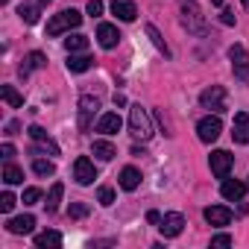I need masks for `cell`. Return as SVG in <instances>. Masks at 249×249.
<instances>
[{
	"mask_svg": "<svg viewBox=\"0 0 249 249\" xmlns=\"http://www.w3.org/2000/svg\"><path fill=\"white\" fill-rule=\"evenodd\" d=\"M208 161H211V173H214L217 179H229V170H231V161H234V159H231L226 150H214Z\"/></svg>",
	"mask_w": 249,
	"mask_h": 249,
	"instance_id": "10",
	"label": "cell"
},
{
	"mask_svg": "<svg viewBox=\"0 0 249 249\" xmlns=\"http://www.w3.org/2000/svg\"><path fill=\"white\" fill-rule=\"evenodd\" d=\"M111 15H117L120 21H135L138 9H135V3H129V0H114V3H111Z\"/></svg>",
	"mask_w": 249,
	"mask_h": 249,
	"instance_id": "16",
	"label": "cell"
},
{
	"mask_svg": "<svg viewBox=\"0 0 249 249\" xmlns=\"http://www.w3.org/2000/svg\"><path fill=\"white\" fill-rule=\"evenodd\" d=\"M38 199H41V191H38V188H27V191H24V199H21V202H24V205H36Z\"/></svg>",
	"mask_w": 249,
	"mask_h": 249,
	"instance_id": "32",
	"label": "cell"
},
{
	"mask_svg": "<svg viewBox=\"0 0 249 249\" xmlns=\"http://www.w3.org/2000/svg\"><path fill=\"white\" fill-rule=\"evenodd\" d=\"M97 41H100V47H106V50L117 47V41H120L117 27H111V24H100V27H97Z\"/></svg>",
	"mask_w": 249,
	"mask_h": 249,
	"instance_id": "15",
	"label": "cell"
},
{
	"mask_svg": "<svg viewBox=\"0 0 249 249\" xmlns=\"http://www.w3.org/2000/svg\"><path fill=\"white\" fill-rule=\"evenodd\" d=\"M182 24L188 27V33H196V36L205 33V18H202V12L196 9L194 0H185V3H182Z\"/></svg>",
	"mask_w": 249,
	"mask_h": 249,
	"instance_id": "3",
	"label": "cell"
},
{
	"mask_svg": "<svg viewBox=\"0 0 249 249\" xmlns=\"http://www.w3.org/2000/svg\"><path fill=\"white\" fill-rule=\"evenodd\" d=\"M220 132H223V123H220V117L214 114H208V117H202L199 123H196V135H199V141L202 144H211V141H217L220 138Z\"/></svg>",
	"mask_w": 249,
	"mask_h": 249,
	"instance_id": "6",
	"label": "cell"
},
{
	"mask_svg": "<svg viewBox=\"0 0 249 249\" xmlns=\"http://www.w3.org/2000/svg\"><path fill=\"white\" fill-rule=\"evenodd\" d=\"M120 126H123V120L117 111H106L97 120V132H103V135H114V132H120Z\"/></svg>",
	"mask_w": 249,
	"mask_h": 249,
	"instance_id": "14",
	"label": "cell"
},
{
	"mask_svg": "<svg viewBox=\"0 0 249 249\" xmlns=\"http://www.w3.org/2000/svg\"><path fill=\"white\" fill-rule=\"evenodd\" d=\"M231 138H234V144H249V114H246V111H237V114H234Z\"/></svg>",
	"mask_w": 249,
	"mask_h": 249,
	"instance_id": "11",
	"label": "cell"
},
{
	"mask_svg": "<svg viewBox=\"0 0 249 249\" xmlns=\"http://www.w3.org/2000/svg\"><path fill=\"white\" fill-rule=\"evenodd\" d=\"M3 3H9V0H3Z\"/></svg>",
	"mask_w": 249,
	"mask_h": 249,
	"instance_id": "44",
	"label": "cell"
},
{
	"mask_svg": "<svg viewBox=\"0 0 249 249\" xmlns=\"http://www.w3.org/2000/svg\"><path fill=\"white\" fill-rule=\"evenodd\" d=\"M88 214V205L85 202H73L71 208H68V217H73V220H79V217H85Z\"/></svg>",
	"mask_w": 249,
	"mask_h": 249,
	"instance_id": "33",
	"label": "cell"
},
{
	"mask_svg": "<svg viewBox=\"0 0 249 249\" xmlns=\"http://www.w3.org/2000/svg\"><path fill=\"white\" fill-rule=\"evenodd\" d=\"M199 103H202V108H211L214 114L226 111V88H223V85H211V88H205V91L199 94Z\"/></svg>",
	"mask_w": 249,
	"mask_h": 249,
	"instance_id": "5",
	"label": "cell"
},
{
	"mask_svg": "<svg viewBox=\"0 0 249 249\" xmlns=\"http://www.w3.org/2000/svg\"><path fill=\"white\" fill-rule=\"evenodd\" d=\"M229 59H231V71H234V79L240 82H249V53L243 44H234L229 50Z\"/></svg>",
	"mask_w": 249,
	"mask_h": 249,
	"instance_id": "4",
	"label": "cell"
},
{
	"mask_svg": "<svg viewBox=\"0 0 249 249\" xmlns=\"http://www.w3.org/2000/svg\"><path fill=\"white\" fill-rule=\"evenodd\" d=\"M182 229H185V217H182L179 211L164 214V217H161V223H159V231H161L164 237H179V234H182Z\"/></svg>",
	"mask_w": 249,
	"mask_h": 249,
	"instance_id": "9",
	"label": "cell"
},
{
	"mask_svg": "<svg viewBox=\"0 0 249 249\" xmlns=\"http://www.w3.org/2000/svg\"><path fill=\"white\" fill-rule=\"evenodd\" d=\"M129 132L138 141H150L153 138V123H150L147 108H141V106H132L129 108Z\"/></svg>",
	"mask_w": 249,
	"mask_h": 249,
	"instance_id": "2",
	"label": "cell"
},
{
	"mask_svg": "<svg viewBox=\"0 0 249 249\" xmlns=\"http://www.w3.org/2000/svg\"><path fill=\"white\" fill-rule=\"evenodd\" d=\"M220 21H223L226 27H231V24H234V12H231V9H223V15H220Z\"/></svg>",
	"mask_w": 249,
	"mask_h": 249,
	"instance_id": "38",
	"label": "cell"
},
{
	"mask_svg": "<svg viewBox=\"0 0 249 249\" xmlns=\"http://www.w3.org/2000/svg\"><path fill=\"white\" fill-rule=\"evenodd\" d=\"M15 202H18V199H15L9 191H6V194H0V211H3V214H9V211L15 208Z\"/></svg>",
	"mask_w": 249,
	"mask_h": 249,
	"instance_id": "31",
	"label": "cell"
},
{
	"mask_svg": "<svg viewBox=\"0 0 249 249\" xmlns=\"http://www.w3.org/2000/svg\"><path fill=\"white\" fill-rule=\"evenodd\" d=\"M38 9H41V3H21L18 15H21L24 24H38Z\"/></svg>",
	"mask_w": 249,
	"mask_h": 249,
	"instance_id": "25",
	"label": "cell"
},
{
	"mask_svg": "<svg viewBox=\"0 0 249 249\" xmlns=\"http://www.w3.org/2000/svg\"><path fill=\"white\" fill-rule=\"evenodd\" d=\"M3 182H6V185H21V182H24V170L15 167L12 161H6V167H3Z\"/></svg>",
	"mask_w": 249,
	"mask_h": 249,
	"instance_id": "27",
	"label": "cell"
},
{
	"mask_svg": "<svg viewBox=\"0 0 249 249\" xmlns=\"http://www.w3.org/2000/svg\"><path fill=\"white\" fill-rule=\"evenodd\" d=\"M73 179H76L79 185H91V182L97 179V167H94V161L85 159V156H79V159L73 161Z\"/></svg>",
	"mask_w": 249,
	"mask_h": 249,
	"instance_id": "8",
	"label": "cell"
},
{
	"mask_svg": "<svg viewBox=\"0 0 249 249\" xmlns=\"http://www.w3.org/2000/svg\"><path fill=\"white\" fill-rule=\"evenodd\" d=\"M97 108H100V100H97V97L85 94V97L79 100V129H82V132H88V129H91V120H94Z\"/></svg>",
	"mask_w": 249,
	"mask_h": 249,
	"instance_id": "7",
	"label": "cell"
},
{
	"mask_svg": "<svg viewBox=\"0 0 249 249\" xmlns=\"http://www.w3.org/2000/svg\"><path fill=\"white\" fill-rule=\"evenodd\" d=\"M138 185H141V173L135 167H123L120 170V188L123 191H135Z\"/></svg>",
	"mask_w": 249,
	"mask_h": 249,
	"instance_id": "20",
	"label": "cell"
},
{
	"mask_svg": "<svg viewBox=\"0 0 249 249\" xmlns=\"http://www.w3.org/2000/svg\"><path fill=\"white\" fill-rule=\"evenodd\" d=\"M91 65H94V59H91V56H82V53H79V56H76V53H71V56H68V71H71V73H85Z\"/></svg>",
	"mask_w": 249,
	"mask_h": 249,
	"instance_id": "21",
	"label": "cell"
},
{
	"mask_svg": "<svg viewBox=\"0 0 249 249\" xmlns=\"http://www.w3.org/2000/svg\"><path fill=\"white\" fill-rule=\"evenodd\" d=\"M243 6H246V9H249V0H243Z\"/></svg>",
	"mask_w": 249,
	"mask_h": 249,
	"instance_id": "43",
	"label": "cell"
},
{
	"mask_svg": "<svg viewBox=\"0 0 249 249\" xmlns=\"http://www.w3.org/2000/svg\"><path fill=\"white\" fill-rule=\"evenodd\" d=\"M65 50L68 53H82V50H88V38L79 36V33H73V36L65 38Z\"/></svg>",
	"mask_w": 249,
	"mask_h": 249,
	"instance_id": "26",
	"label": "cell"
},
{
	"mask_svg": "<svg viewBox=\"0 0 249 249\" xmlns=\"http://www.w3.org/2000/svg\"><path fill=\"white\" fill-rule=\"evenodd\" d=\"M147 36L153 38V44L159 47V53H164V56H170V50H167V44H164V38H161V33L153 27V24H147Z\"/></svg>",
	"mask_w": 249,
	"mask_h": 249,
	"instance_id": "29",
	"label": "cell"
},
{
	"mask_svg": "<svg viewBox=\"0 0 249 249\" xmlns=\"http://www.w3.org/2000/svg\"><path fill=\"white\" fill-rule=\"evenodd\" d=\"M147 220H150V223H156V226H159V223H161V214H159V211H150V214H147Z\"/></svg>",
	"mask_w": 249,
	"mask_h": 249,
	"instance_id": "39",
	"label": "cell"
},
{
	"mask_svg": "<svg viewBox=\"0 0 249 249\" xmlns=\"http://www.w3.org/2000/svg\"><path fill=\"white\" fill-rule=\"evenodd\" d=\"M36 246L38 249H59L62 246V234L59 231H41V234H36Z\"/></svg>",
	"mask_w": 249,
	"mask_h": 249,
	"instance_id": "22",
	"label": "cell"
},
{
	"mask_svg": "<svg viewBox=\"0 0 249 249\" xmlns=\"http://www.w3.org/2000/svg\"><path fill=\"white\" fill-rule=\"evenodd\" d=\"M82 24V15L76 12V9H62L59 15H53L50 21H47V36H62V33H71V30H76Z\"/></svg>",
	"mask_w": 249,
	"mask_h": 249,
	"instance_id": "1",
	"label": "cell"
},
{
	"mask_svg": "<svg viewBox=\"0 0 249 249\" xmlns=\"http://www.w3.org/2000/svg\"><path fill=\"white\" fill-rule=\"evenodd\" d=\"M27 132H30V138H33V141H36V144H38L41 150H50V156H59V147H56V144L50 141V135H47V132H44L41 126H30Z\"/></svg>",
	"mask_w": 249,
	"mask_h": 249,
	"instance_id": "17",
	"label": "cell"
},
{
	"mask_svg": "<svg viewBox=\"0 0 249 249\" xmlns=\"http://www.w3.org/2000/svg\"><path fill=\"white\" fill-rule=\"evenodd\" d=\"M100 12H103V3H100V0H88V15H94V18H97Z\"/></svg>",
	"mask_w": 249,
	"mask_h": 249,
	"instance_id": "36",
	"label": "cell"
},
{
	"mask_svg": "<svg viewBox=\"0 0 249 249\" xmlns=\"http://www.w3.org/2000/svg\"><path fill=\"white\" fill-rule=\"evenodd\" d=\"M97 199H100V205H111L114 202V191L111 188H100L97 191Z\"/></svg>",
	"mask_w": 249,
	"mask_h": 249,
	"instance_id": "34",
	"label": "cell"
},
{
	"mask_svg": "<svg viewBox=\"0 0 249 249\" xmlns=\"http://www.w3.org/2000/svg\"><path fill=\"white\" fill-rule=\"evenodd\" d=\"M33 170H36V176H53L56 173L53 161H44V159H33Z\"/></svg>",
	"mask_w": 249,
	"mask_h": 249,
	"instance_id": "30",
	"label": "cell"
},
{
	"mask_svg": "<svg viewBox=\"0 0 249 249\" xmlns=\"http://www.w3.org/2000/svg\"><path fill=\"white\" fill-rule=\"evenodd\" d=\"M18 129H21V123H18V120H12V123H9V126H6V132H9V135H15Z\"/></svg>",
	"mask_w": 249,
	"mask_h": 249,
	"instance_id": "40",
	"label": "cell"
},
{
	"mask_svg": "<svg viewBox=\"0 0 249 249\" xmlns=\"http://www.w3.org/2000/svg\"><path fill=\"white\" fill-rule=\"evenodd\" d=\"M0 153H3V159H6V161H12V159H15V147H12V144H3V147H0Z\"/></svg>",
	"mask_w": 249,
	"mask_h": 249,
	"instance_id": "37",
	"label": "cell"
},
{
	"mask_svg": "<svg viewBox=\"0 0 249 249\" xmlns=\"http://www.w3.org/2000/svg\"><path fill=\"white\" fill-rule=\"evenodd\" d=\"M0 94H3V100H6L12 108H21V106H24V97H21L12 85H3V88H0Z\"/></svg>",
	"mask_w": 249,
	"mask_h": 249,
	"instance_id": "28",
	"label": "cell"
},
{
	"mask_svg": "<svg viewBox=\"0 0 249 249\" xmlns=\"http://www.w3.org/2000/svg\"><path fill=\"white\" fill-rule=\"evenodd\" d=\"M91 153H94L97 159H103V161H111V159L117 156L114 144H108V141H94V144H91Z\"/></svg>",
	"mask_w": 249,
	"mask_h": 249,
	"instance_id": "24",
	"label": "cell"
},
{
	"mask_svg": "<svg viewBox=\"0 0 249 249\" xmlns=\"http://www.w3.org/2000/svg\"><path fill=\"white\" fill-rule=\"evenodd\" d=\"M38 3H41V6H47V3H53V0H38Z\"/></svg>",
	"mask_w": 249,
	"mask_h": 249,
	"instance_id": "41",
	"label": "cell"
},
{
	"mask_svg": "<svg viewBox=\"0 0 249 249\" xmlns=\"http://www.w3.org/2000/svg\"><path fill=\"white\" fill-rule=\"evenodd\" d=\"M211 3H214V6H223V0H211Z\"/></svg>",
	"mask_w": 249,
	"mask_h": 249,
	"instance_id": "42",
	"label": "cell"
},
{
	"mask_svg": "<svg viewBox=\"0 0 249 249\" xmlns=\"http://www.w3.org/2000/svg\"><path fill=\"white\" fill-rule=\"evenodd\" d=\"M44 65H47V56H44V53H38V50H33V53H27V56H24V62H21L18 73L27 79L33 71H38V68H44Z\"/></svg>",
	"mask_w": 249,
	"mask_h": 249,
	"instance_id": "13",
	"label": "cell"
},
{
	"mask_svg": "<svg viewBox=\"0 0 249 249\" xmlns=\"http://www.w3.org/2000/svg\"><path fill=\"white\" fill-rule=\"evenodd\" d=\"M202 214H205V223L208 226H229L231 223V211L226 205H208Z\"/></svg>",
	"mask_w": 249,
	"mask_h": 249,
	"instance_id": "12",
	"label": "cell"
},
{
	"mask_svg": "<svg viewBox=\"0 0 249 249\" xmlns=\"http://www.w3.org/2000/svg\"><path fill=\"white\" fill-rule=\"evenodd\" d=\"M6 229H9L12 234H30V231L36 229V217H30V214H24V217H12V220L6 223Z\"/></svg>",
	"mask_w": 249,
	"mask_h": 249,
	"instance_id": "18",
	"label": "cell"
},
{
	"mask_svg": "<svg viewBox=\"0 0 249 249\" xmlns=\"http://www.w3.org/2000/svg\"><path fill=\"white\" fill-rule=\"evenodd\" d=\"M62 194H65V185L62 182H53V188H50V194H47V214H56L59 211V202H62Z\"/></svg>",
	"mask_w": 249,
	"mask_h": 249,
	"instance_id": "23",
	"label": "cell"
},
{
	"mask_svg": "<svg viewBox=\"0 0 249 249\" xmlns=\"http://www.w3.org/2000/svg\"><path fill=\"white\" fill-rule=\"evenodd\" d=\"M211 246H231V234H214Z\"/></svg>",
	"mask_w": 249,
	"mask_h": 249,
	"instance_id": "35",
	"label": "cell"
},
{
	"mask_svg": "<svg viewBox=\"0 0 249 249\" xmlns=\"http://www.w3.org/2000/svg\"><path fill=\"white\" fill-rule=\"evenodd\" d=\"M220 194L226 196V199H243V194H246V185L243 182H234V179H223V188H220Z\"/></svg>",
	"mask_w": 249,
	"mask_h": 249,
	"instance_id": "19",
	"label": "cell"
}]
</instances>
